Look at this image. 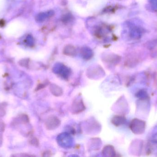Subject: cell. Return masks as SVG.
Masks as SVG:
<instances>
[{"label": "cell", "instance_id": "obj_1", "mask_svg": "<svg viewBox=\"0 0 157 157\" xmlns=\"http://www.w3.org/2000/svg\"><path fill=\"white\" fill-rule=\"evenodd\" d=\"M146 123L142 120L135 119L133 120L130 124L131 131L136 135L143 134L145 130Z\"/></svg>", "mask_w": 157, "mask_h": 157}, {"label": "cell", "instance_id": "obj_2", "mask_svg": "<svg viewBox=\"0 0 157 157\" xmlns=\"http://www.w3.org/2000/svg\"><path fill=\"white\" fill-rule=\"evenodd\" d=\"M60 124V120L58 117L55 116H51L48 117L46 120L45 126L46 129L49 131H52L58 128Z\"/></svg>", "mask_w": 157, "mask_h": 157}, {"label": "cell", "instance_id": "obj_3", "mask_svg": "<svg viewBox=\"0 0 157 157\" xmlns=\"http://www.w3.org/2000/svg\"><path fill=\"white\" fill-rule=\"evenodd\" d=\"M54 70L55 73L65 79H68L71 75V70L64 65L60 64L57 65Z\"/></svg>", "mask_w": 157, "mask_h": 157}, {"label": "cell", "instance_id": "obj_4", "mask_svg": "<svg viewBox=\"0 0 157 157\" xmlns=\"http://www.w3.org/2000/svg\"><path fill=\"white\" fill-rule=\"evenodd\" d=\"M86 107L82 99H75L72 105V112L74 114L80 113L84 111Z\"/></svg>", "mask_w": 157, "mask_h": 157}, {"label": "cell", "instance_id": "obj_5", "mask_svg": "<svg viewBox=\"0 0 157 157\" xmlns=\"http://www.w3.org/2000/svg\"><path fill=\"white\" fill-rule=\"evenodd\" d=\"M58 139L59 140V143L60 145H61L63 146V147H69V146L72 143V138L70 137V135L66 134L60 135Z\"/></svg>", "mask_w": 157, "mask_h": 157}, {"label": "cell", "instance_id": "obj_6", "mask_svg": "<svg viewBox=\"0 0 157 157\" xmlns=\"http://www.w3.org/2000/svg\"><path fill=\"white\" fill-rule=\"evenodd\" d=\"M102 154L105 157H115L116 156V151L113 146L108 145L103 147Z\"/></svg>", "mask_w": 157, "mask_h": 157}, {"label": "cell", "instance_id": "obj_7", "mask_svg": "<svg viewBox=\"0 0 157 157\" xmlns=\"http://www.w3.org/2000/svg\"><path fill=\"white\" fill-rule=\"evenodd\" d=\"M49 89L52 94L55 96H60L63 94V91L61 88L56 84H51L50 86Z\"/></svg>", "mask_w": 157, "mask_h": 157}, {"label": "cell", "instance_id": "obj_8", "mask_svg": "<svg viewBox=\"0 0 157 157\" xmlns=\"http://www.w3.org/2000/svg\"><path fill=\"white\" fill-rule=\"evenodd\" d=\"M125 118L121 115L114 116L111 120V123L113 125L116 127L122 125L125 122Z\"/></svg>", "mask_w": 157, "mask_h": 157}, {"label": "cell", "instance_id": "obj_9", "mask_svg": "<svg viewBox=\"0 0 157 157\" xmlns=\"http://www.w3.org/2000/svg\"><path fill=\"white\" fill-rule=\"evenodd\" d=\"M81 53L83 58L86 60H90L93 56V53L92 51L90 49L87 47L82 49Z\"/></svg>", "mask_w": 157, "mask_h": 157}, {"label": "cell", "instance_id": "obj_10", "mask_svg": "<svg viewBox=\"0 0 157 157\" xmlns=\"http://www.w3.org/2000/svg\"><path fill=\"white\" fill-rule=\"evenodd\" d=\"M63 53L68 56H74L76 54V51L75 48L72 45H69L64 48L63 51Z\"/></svg>", "mask_w": 157, "mask_h": 157}, {"label": "cell", "instance_id": "obj_11", "mask_svg": "<svg viewBox=\"0 0 157 157\" xmlns=\"http://www.w3.org/2000/svg\"><path fill=\"white\" fill-rule=\"evenodd\" d=\"M105 72L103 71L102 68H98L97 70H95V71H89L90 75L89 77H99V75H102L104 74ZM93 77V78H94Z\"/></svg>", "mask_w": 157, "mask_h": 157}, {"label": "cell", "instance_id": "obj_12", "mask_svg": "<svg viewBox=\"0 0 157 157\" xmlns=\"http://www.w3.org/2000/svg\"><path fill=\"white\" fill-rule=\"evenodd\" d=\"M52 153H51L50 151H45L44 153H43V155H44V156H51L52 155Z\"/></svg>", "mask_w": 157, "mask_h": 157}, {"label": "cell", "instance_id": "obj_13", "mask_svg": "<svg viewBox=\"0 0 157 157\" xmlns=\"http://www.w3.org/2000/svg\"><path fill=\"white\" fill-rule=\"evenodd\" d=\"M150 2H151L152 5L157 7V0H150Z\"/></svg>", "mask_w": 157, "mask_h": 157}]
</instances>
